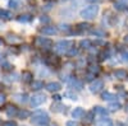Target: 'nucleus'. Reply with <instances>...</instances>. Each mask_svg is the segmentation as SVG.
<instances>
[{"label":"nucleus","mask_w":128,"mask_h":126,"mask_svg":"<svg viewBox=\"0 0 128 126\" xmlns=\"http://www.w3.org/2000/svg\"><path fill=\"white\" fill-rule=\"evenodd\" d=\"M32 122L38 126H45L49 122V116L44 111H36L32 116Z\"/></svg>","instance_id":"obj_1"},{"label":"nucleus","mask_w":128,"mask_h":126,"mask_svg":"<svg viewBox=\"0 0 128 126\" xmlns=\"http://www.w3.org/2000/svg\"><path fill=\"white\" fill-rule=\"evenodd\" d=\"M98 12H99L98 5H90L87 8H84L81 12V17L84 18V19H92V18H95L96 14H98Z\"/></svg>","instance_id":"obj_2"},{"label":"nucleus","mask_w":128,"mask_h":126,"mask_svg":"<svg viewBox=\"0 0 128 126\" xmlns=\"http://www.w3.org/2000/svg\"><path fill=\"white\" fill-rule=\"evenodd\" d=\"M73 43L70 41H59L58 43L55 45V51L56 52H60V54H63V52H67L69 48H72L70 46H72Z\"/></svg>","instance_id":"obj_3"},{"label":"nucleus","mask_w":128,"mask_h":126,"mask_svg":"<svg viewBox=\"0 0 128 126\" xmlns=\"http://www.w3.org/2000/svg\"><path fill=\"white\" fill-rule=\"evenodd\" d=\"M36 43L40 45L41 47H45V48H50L52 46V42L49 38H45V37H38L36 40Z\"/></svg>","instance_id":"obj_4"},{"label":"nucleus","mask_w":128,"mask_h":126,"mask_svg":"<svg viewBox=\"0 0 128 126\" xmlns=\"http://www.w3.org/2000/svg\"><path fill=\"white\" fill-rule=\"evenodd\" d=\"M44 101H45V96H44V94H36V96H34V97L31 98V104L34 107H37Z\"/></svg>","instance_id":"obj_5"},{"label":"nucleus","mask_w":128,"mask_h":126,"mask_svg":"<svg viewBox=\"0 0 128 126\" xmlns=\"http://www.w3.org/2000/svg\"><path fill=\"white\" fill-rule=\"evenodd\" d=\"M104 87V83L101 80H95L92 84H91V92L92 93H98L99 90H101V88Z\"/></svg>","instance_id":"obj_6"},{"label":"nucleus","mask_w":128,"mask_h":126,"mask_svg":"<svg viewBox=\"0 0 128 126\" xmlns=\"http://www.w3.org/2000/svg\"><path fill=\"white\" fill-rule=\"evenodd\" d=\"M60 88H62V87H60V84L56 83V82H54V83H49L48 85H46V89H48L49 92H58Z\"/></svg>","instance_id":"obj_7"},{"label":"nucleus","mask_w":128,"mask_h":126,"mask_svg":"<svg viewBox=\"0 0 128 126\" xmlns=\"http://www.w3.org/2000/svg\"><path fill=\"white\" fill-rule=\"evenodd\" d=\"M83 115H84V111H83V108H81V107L74 108V111L72 112L73 119H81V117L83 116Z\"/></svg>","instance_id":"obj_8"},{"label":"nucleus","mask_w":128,"mask_h":126,"mask_svg":"<svg viewBox=\"0 0 128 126\" xmlns=\"http://www.w3.org/2000/svg\"><path fill=\"white\" fill-rule=\"evenodd\" d=\"M96 125H98V126H113V121L106 117V119H101L100 121H98Z\"/></svg>","instance_id":"obj_9"},{"label":"nucleus","mask_w":128,"mask_h":126,"mask_svg":"<svg viewBox=\"0 0 128 126\" xmlns=\"http://www.w3.org/2000/svg\"><path fill=\"white\" fill-rule=\"evenodd\" d=\"M41 32L44 35H54V33H56V29L54 27H44L41 29Z\"/></svg>","instance_id":"obj_10"},{"label":"nucleus","mask_w":128,"mask_h":126,"mask_svg":"<svg viewBox=\"0 0 128 126\" xmlns=\"http://www.w3.org/2000/svg\"><path fill=\"white\" fill-rule=\"evenodd\" d=\"M114 75H115L116 79H126L127 73H126V70H116V71L114 73Z\"/></svg>","instance_id":"obj_11"},{"label":"nucleus","mask_w":128,"mask_h":126,"mask_svg":"<svg viewBox=\"0 0 128 126\" xmlns=\"http://www.w3.org/2000/svg\"><path fill=\"white\" fill-rule=\"evenodd\" d=\"M90 24H87V23H81V24H78L77 26V32H83V31H88L90 29Z\"/></svg>","instance_id":"obj_12"},{"label":"nucleus","mask_w":128,"mask_h":126,"mask_svg":"<svg viewBox=\"0 0 128 126\" xmlns=\"http://www.w3.org/2000/svg\"><path fill=\"white\" fill-rule=\"evenodd\" d=\"M6 113H8V116H14V115H17L18 113V111H17V108L14 107V106H8V108H6Z\"/></svg>","instance_id":"obj_13"},{"label":"nucleus","mask_w":128,"mask_h":126,"mask_svg":"<svg viewBox=\"0 0 128 126\" xmlns=\"http://www.w3.org/2000/svg\"><path fill=\"white\" fill-rule=\"evenodd\" d=\"M70 85H72V88H73V89L81 90V89H82V87H83V84H82L81 82H78V80H73Z\"/></svg>","instance_id":"obj_14"},{"label":"nucleus","mask_w":128,"mask_h":126,"mask_svg":"<svg viewBox=\"0 0 128 126\" xmlns=\"http://www.w3.org/2000/svg\"><path fill=\"white\" fill-rule=\"evenodd\" d=\"M116 97L114 96V94L109 93V92H105L102 93V99H106V101H112V99H115Z\"/></svg>","instance_id":"obj_15"},{"label":"nucleus","mask_w":128,"mask_h":126,"mask_svg":"<svg viewBox=\"0 0 128 126\" xmlns=\"http://www.w3.org/2000/svg\"><path fill=\"white\" fill-rule=\"evenodd\" d=\"M58 61H59V59L56 56H50L49 59H46V62H48V64H50V65L51 64H54V65L58 64Z\"/></svg>","instance_id":"obj_16"},{"label":"nucleus","mask_w":128,"mask_h":126,"mask_svg":"<svg viewBox=\"0 0 128 126\" xmlns=\"http://www.w3.org/2000/svg\"><path fill=\"white\" fill-rule=\"evenodd\" d=\"M0 17L5 18V19H9V18H12V13L6 12V10H0Z\"/></svg>","instance_id":"obj_17"},{"label":"nucleus","mask_w":128,"mask_h":126,"mask_svg":"<svg viewBox=\"0 0 128 126\" xmlns=\"http://www.w3.org/2000/svg\"><path fill=\"white\" fill-rule=\"evenodd\" d=\"M42 87H44V84H42V82H34V83H32V88L36 89V90L41 89Z\"/></svg>","instance_id":"obj_18"},{"label":"nucleus","mask_w":128,"mask_h":126,"mask_svg":"<svg viewBox=\"0 0 128 126\" xmlns=\"http://www.w3.org/2000/svg\"><path fill=\"white\" fill-rule=\"evenodd\" d=\"M81 47L82 48H88L90 46H91V42L88 41V40H83V41H81Z\"/></svg>","instance_id":"obj_19"},{"label":"nucleus","mask_w":128,"mask_h":126,"mask_svg":"<svg viewBox=\"0 0 128 126\" xmlns=\"http://www.w3.org/2000/svg\"><path fill=\"white\" fill-rule=\"evenodd\" d=\"M120 107H122V106H120V103H118V102H116V103L114 102V103H112L110 106H109V108H110L112 111H116V110H119Z\"/></svg>","instance_id":"obj_20"},{"label":"nucleus","mask_w":128,"mask_h":126,"mask_svg":"<svg viewBox=\"0 0 128 126\" xmlns=\"http://www.w3.org/2000/svg\"><path fill=\"white\" fill-rule=\"evenodd\" d=\"M95 112L96 113H101V115H108V110H105L102 107H96L95 108Z\"/></svg>","instance_id":"obj_21"},{"label":"nucleus","mask_w":128,"mask_h":126,"mask_svg":"<svg viewBox=\"0 0 128 126\" xmlns=\"http://www.w3.org/2000/svg\"><path fill=\"white\" fill-rule=\"evenodd\" d=\"M63 108H64V106H62L60 103L59 104H52V111H55V112H60V111H63Z\"/></svg>","instance_id":"obj_22"},{"label":"nucleus","mask_w":128,"mask_h":126,"mask_svg":"<svg viewBox=\"0 0 128 126\" xmlns=\"http://www.w3.org/2000/svg\"><path fill=\"white\" fill-rule=\"evenodd\" d=\"M115 8L116 9H126V1H123V0H122V1H118V3H115Z\"/></svg>","instance_id":"obj_23"},{"label":"nucleus","mask_w":128,"mask_h":126,"mask_svg":"<svg viewBox=\"0 0 128 126\" xmlns=\"http://www.w3.org/2000/svg\"><path fill=\"white\" fill-rule=\"evenodd\" d=\"M31 78H32V74H31V73H28V71L23 73V79H24V82H30Z\"/></svg>","instance_id":"obj_24"},{"label":"nucleus","mask_w":128,"mask_h":126,"mask_svg":"<svg viewBox=\"0 0 128 126\" xmlns=\"http://www.w3.org/2000/svg\"><path fill=\"white\" fill-rule=\"evenodd\" d=\"M30 19H31V17H30V15H20V17L18 18L19 22H28Z\"/></svg>","instance_id":"obj_25"},{"label":"nucleus","mask_w":128,"mask_h":126,"mask_svg":"<svg viewBox=\"0 0 128 126\" xmlns=\"http://www.w3.org/2000/svg\"><path fill=\"white\" fill-rule=\"evenodd\" d=\"M108 56H109V52H108V51H102L101 54L99 55V57H100L101 60H105V59H108Z\"/></svg>","instance_id":"obj_26"},{"label":"nucleus","mask_w":128,"mask_h":126,"mask_svg":"<svg viewBox=\"0 0 128 126\" xmlns=\"http://www.w3.org/2000/svg\"><path fill=\"white\" fill-rule=\"evenodd\" d=\"M90 70H91V73H99L100 71V66H98V65H91V68H90Z\"/></svg>","instance_id":"obj_27"},{"label":"nucleus","mask_w":128,"mask_h":126,"mask_svg":"<svg viewBox=\"0 0 128 126\" xmlns=\"http://www.w3.org/2000/svg\"><path fill=\"white\" fill-rule=\"evenodd\" d=\"M60 29L64 31V32H69V31H70V27H69L68 24H62V26H60Z\"/></svg>","instance_id":"obj_28"},{"label":"nucleus","mask_w":128,"mask_h":126,"mask_svg":"<svg viewBox=\"0 0 128 126\" xmlns=\"http://www.w3.org/2000/svg\"><path fill=\"white\" fill-rule=\"evenodd\" d=\"M92 117H94V112H88L87 116H86V122H91L92 121Z\"/></svg>","instance_id":"obj_29"},{"label":"nucleus","mask_w":128,"mask_h":126,"mask_svg":"<svg viewBox=\"0 0 128 126\" xmlns=\"http://www.w3.org/2000/svg\"><path fill=\"white\" fill-rule=\"evenodd\" d=\"M66 97H70V99H77V97H76V94H73V93H70V92H68V93H66L64 94Z\"/></svg>","instance_id":"obj_30"},{"label":"nucleus","mask_w":128,"mask_h":126,"mask_svg":"<svg viewBox=\"0 0 128 126\" xmlns=\"http://www.w3.org/2000/svg\"><path fill=\"white\" fill-rule=\"evenodd\" d=\"M68 54H69V56H76V55L78 54V50H76V48H72V50L68 52Z\"/></svg>","instance_id":"obj_31"},{"label":"nucleus","mask_w":128,"mask_h":126,"mask_svg":"<svg viewBox=\"0 0 128 126\" xmlns=\"http://www.w3.org/2000/svg\"><path fill=\"white\" fill-rule=\"evenodd\" d=\"M28 115H30L28 111H20V112H19V116H20V117H27Z\"/></svg>","instance_id":"obj_32"},{"label":"nucleus","mask_w":128,"mask_h":126,"mask_svg":"<svg viewBox=\"0 0 128 126\" xmlns=\"http://www.w3.org/2000/svg\"><path fill=\"white\" fill-rule=\"evenodd\" d=\"M18 97H19L20 102H26L27 101V94H20V96H18Z\"/></svg>","instance_id":"obj_33"},{"label":"nucleus","mask_w":128,"mask_h":126,"mask_svg":"<svg viewBox=\"0 0 128 126\" xmlns=\"http://www.w3.org/2000/svg\"><path fill=\"white\" fill-rule=\"evenodd\" d=\"M122 60L123 61H128V51H126V52L122 54Z\"/></svg>","instance_id":"obj_34"},{"label":"nucleus","mask_w":128,"mask_h":126,"mask_svg":"<svg viewBox=\"0 0 128 126\" xmlns=\"http://www.w3.org/2000/svg\"><path fill=\"white\" fill-rule=\"evenodd\" d=\"M41 22H42V23H49L50 19H49L46 15H44V17H41Z\"/></svg>","instance_id":"obj_35"},{"label":"nucleus","mask_w":128,"mask_h":126,"mask_svg":"<svg viewBox=\"0 0 128 126\" xmlns=\"http://www.w3.org/2000/svg\"><path fill=\"white\" fill-rule=\"evenodd\" d=\"M92 33L94 35H98V36H104V32H101V31H92Z\"/></svg>","instance_id":"obj_36"},{"label":"nucleus","mask_w":128,"mask_h":126,"mask_svg":"<svg viewBox=\"0 0 128 126\" xmlns=\"http://www.w3.org/2000/svg\"><path fill=\"white\" fill-rule=\"evenodd\" d=\"M4 126H17V125H16V122L10 121V122H5V124H4Z\"/></svg>","instance_id":"obj_37"},{"label":"nucleus","mask_w":128,"mask_h":126,"mask_svg":"<svg viewBox=\"0 0 128 126\" xmlns=\"http://www.w3.org/2000/svg\"><path fill=\"white\" fill-rule=\"evenodd\" d=\"M9 41H10V42H16V41H18V40L16 38V36H12V35H10V36H9Z\"/></svg>","instance_id":"obj_38"},{"label":"nucleus","mask_w":128,"mask_h":126,"mask_svg":"<svg viewBox=\"0 0 128 126\" xmlns=\"http://www.w3.org/2000/svg\"><path fill=\"white\" fill-rule=\"evenodd\" d=\"M51 5H52V3H48V4H45V10H50V9H51Z\"/></svg>","instance_id":"obj_39"},{"label":"nucleus","mask_w":128,"mask_h":126,"mask_svg":"<svg viewBox=\"0 0 128 126\" xmlns=\"http://www.w3.org/2000/svg\"><path fill=\"white\" fill-rule=\"evenodd\" d=\"M67 126H77V124L74 122V121H68L67 122Z\"/></svg>","instance_id":"obj_40"},{"label":"nucleus","mask_w":128,"mask_h":126,"mask_svg":"<svg viewBox=\"0 0 128 126\" xmlns=\"http://www.w3.org/2000/svg\"><path fill=\"white\" fill-rule=\"evenodd\" d=\"M4 66H5L4 69H6V70H9V69H10V65L8 64V62H4Z\"/></svg>","instance_id":"obj_41"},{"label":"nucleus","mask_w":128,"mask_h":126,"mask_svg":"<svg viewBox=\"0 0 128 126\" xmlns=\"http://www.w3.org/2000/svg\"><path fill=\"white\" fill-rule=\"evenodd\" d=\"M92 77H94V74H88V75H87V80H91Z\"/></svg>","instance_id":"obj_42"},{"label":"nucleus","mask_w":128,"mask_h":126,"mask_svg":"<svg viewBox=\"0 0 128 126\" xmlns=\"http://www.w3.org/2000/svg\"><path fill=\"white\" fill-rule=\"evenodd\" d=\"M54 99H55V101H60V97H59V96H55Z\"/></svg>","instance_id":"obj_43"},{"label":"nucleus","mask_w":128,"mask_h":126,"mask_svg":"<svg viewBox=\"0 0 128 126\" xmlns=\"http://www.w3.org/2000/svg\"><path fill=\"white\" fill-rule=\"evenodd\" d=\"M124 41H126V43H128V36H127V37L124 38Z\"/></svg>","instance_id":"obj_44"},{"label":"nucleus","mask_w":128,"mask_h":126,"mask_svg":"<svg viewBox=\"0 0 128 126\" xmlns=\"http://www.w3.org/2000/svg\"><path fill=\"white\" fill-rule=\"evenodd\" d=\"M88 1H99V0H88Z\"/></svg>","instance_id":"obj_45"},{"label":"nucleus","mask_w":128,"mask_h":126,"mask_svg":"<svg viewBox=\"0 0 128 126\" xmlns=\"http://www.w3.org/2000/svg\"><path fill=\"white\" fill-rule=\"evenodd\" d=\"M3 43V41H2V38H0V45H2Z\"/></svg>","instance_id":"obj_46"},{"label":"nucleus","mask_w":128,"mask_h":126,"mask_svg":"<svg viewBox=\"0 0 128 126\" xmlns=\"http://www.w3.org/2000/svg\"><path fill=\"white\" fill-rule=\"evenodd\" d=\"M127 108H128V106H127Z\"/></svg>","instance_id":"obj_47"},{"label":"nucleus","mask_w":128,"mask_h":126,"mask_svg":"<svg viewBox=\"0 0 128 126\" xmlns=\"http://www.w3.org/2000/svg\"><path fill=\"white\" fill-rule=\"evenodd\" d=\"M54 126H55V125H54Z\"/></svg>","instance_id":"obj_48"}]
</instances>
